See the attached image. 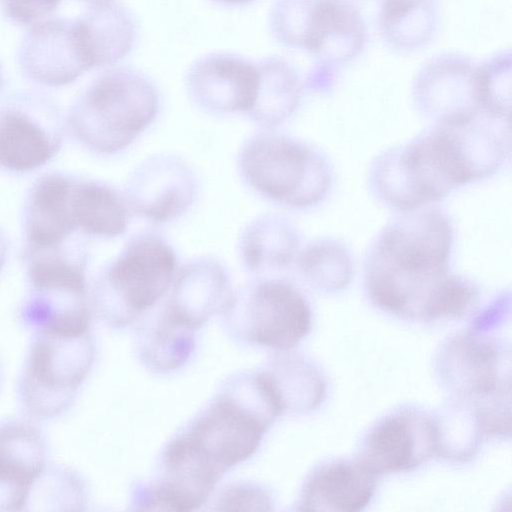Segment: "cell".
Returning <instances> with one entry per match:
<instances>
[{"mask_svg":"<svg viewBox=\"0 0 512 512\" xmlns=\"http://www.w3.org/2000/svg\"><path fill=\"white\" fill-rule=\"evenodd\" d=\"M24 257L29 289H87V255L80 243L25 247Z\"/></svg>","mask_w":512,"mask_h":512,"instance_id":"cell-28","label":"cell"},{"mask_svg":"<svg viewBox=\"0 0 512 512\" xmlns=\"http://www.w3.org/2000/svg\"><path fill=\"white\" fill-rule=\"evenodd\" d=\"M477 63L456 52L426 61L412 84L416 109L435 124L458 123L481 115L476 88Z\"/></svg>","mask_w":512,"mask_h":512,"instance_id":"cell-10","label":"cell"},{"mask_svg":"<svg viewBox=\"0 0 512 512\" xmlns=\"http://www.w3.org/2000/svg\"><path fill=\"white\" fill-rule=\"evenodd\" d=\"M196 191L190 167L179 157L147 158L129 176L125 199L139 216L155 223L181 217L190 208Z\"/></svg>","mask_w":512,"mask_h":512,"instance_id":"cell-15","label":"cell"},{"mask_svg":"<svg viewBox=\"0 0 512 512\" xmlns=\"http://www.w3.org/2000/svg\"><path fill=\"white\" fill-rule=\"evenodd\" d=\"M87 503L85 482L78 472L47 464L29 494L26 510H82Z\"/></svg>","mask_w":512,"mask_h":512,"instance_id":"cell-31","label":"cell"},{"mask_svg":"<svg viewBox=\"0 0 512 512\" xmlns=\"http://www.w3.org/2000/svg\"><path fill=\"white\" fill-rule=\"evenodd\" d=\"M263 373L274 388L283 412H310L324 398L325 382L321 373L301 357L281 358L270 371Z\"/></svg>","mask_w":512,"mask_h":512,"instance_id":"cell-29","label":"cell"},{"mask_svg":"<svg viewBox=\"0 0 512 512\" xmlns=\"http://www.w3.org/2000/svg\"><path fill=\"white\" fill-rule=\"evenodd\" d=\"M190 98L213 114L248 113L258 86L255 62L229 52H213L196 59L185 77Z\"/></svg>","mask_w":512,"mask_h":512,"instance_id":"cell-14","label":"cell"},{"mask_svg":"<svg viewBox=\"0 0 512 512\" xmlns=\"http://www.w3.org/2000/svg\"><path fill=\"white\" fill-rule=\"evenodd\" d=\"M3 87H4V76H3L2 67L0 65V93L3 89Z\"/></svg>","mask_w":512,"mask_h":512,"instance_id":"cell-39","label":"cell"},{"mask_svg":"<svg viewBox=\"0 0 512 512\" xmlns=\"http://www.w3.org/2000/svg\"><path fill=\"white\" fill-rule=\"evenodd\" d=\"M319 0H274L269 24L273 38L282 46L303 50L306 33Z\"/></svg>","mask_w":512,"mask_h":512,"instance_id":"cell-33","label":"cell"},{"mask_svg":"<svg viewBox=\"0 0 512 512\" xmlns=\"http://www.w3.org/2000/svg\"><path fill=\"white\" fill-rule=\"evenodd\" d=\"M155 84L125 66L105 68L79 94L67 115L74 138L88 150L112 155L128 147L155 119Z\"/></svg>","mask_w":512,"mask_h":512,"instance_id":"cell-2","label":"cell"},{"mask_svg":"<svg viewBox=\"0 0 512 512\" xmlns=\"http://www.w3.org/2000/svg\"><path fill=\"white\" fill-rule=\"evenodd\" d=\"M76 178L50 172L32 184L24 206L26 248H45L71 239L77 230L73 213Z\"/></svg>","mask_w":512,"mask_h":512,"instance_id":"cell-18","label":"cell"},{"mask_svg":"<svg viewBox=\"0 0 512 512\" xmlns=\"http://www.w3.org/2000/svg\"><path fill=\"white\" fill-rule=\"evenodd\" d=\"M48 464V444L31 420L0 422V511H24L36 479Z\"/></svg>","mask_w":512,"mask_h":512,"instance_id":"cell-16","label":"cell"},{"mask_svg":"<svg viewBox=\"0 0 512 512\" xmlns=\"http://www.w3.org/2000/svg\"><path fill=\"white\" fill-rule=\"evenodd\" d=\"M239 298L244 304L249 335L260 345L289 350L310 331V306L289 282L265 280L246 288Z\"/></svg>","mask_w":512,"mask_h":512,"instance_id":"cell-13","label":"cell"},{"mask_svg":"<svg viewBox=\"0 0 512 512\" xmlns=\"http://www.w3.org/2000/svg\"><path fill=\"white\" fill-rule=\"evenodd\" d=\"M190 329L163 314L152 339L146 346L149 361L162 369H171L186 361L192 349Z\"/></svg>","mask_w":512,"mask_h":512,"instance_id":"cell-34","label":"cell"},{"mask_svg":"<svg viewBox=\"0 0 512 512\" xmlns=\"http://www.w3.org/2000/svg\"><path fill=\"white\" fill-rule=\"evenodd\" d=\"M163 464L162 482L148 496L147 509H197L206 502L223 473L186 434L169 445Z\"/></svg>","mask_w":512,"mask_h":512,"instance_id":"cell-17","label":"cell"},{"mask_svg":"<svg viewBox=\"0 0 512 512\" xmlns=\"http://www.w3.org/2000/svg\"><path fill=\"white\" fill-rule=\"evenodd\" d=\"M75 19L92 69L112 67L132 50L136 22L125 7L113 0L91 3Z\"/></svg>","mask_w":512,"mask_h":512,"instance_id":"cell-21","label":"cell"},{"mask_svg":"<svg viewBox=\"0 0 512 512\" xmlns=\"http://www.w3.org/2000/svg\"><path fill=\"white\" fill-rule=\"evenodd\" d=\"M8 253V240L3 232V230L0 228V272L2 271L6 258Z\"/></svg>","mask_w":512,"mask_h":512,"instance_id":"cell-37","label":"cell"},{"mask_svg":"<svg viewBox=\"0 0 512 512\" xmlns=\"http://www.w3.org/2000/svg\"><path fill=\"white\" fill-rule=\"evenodd\" d=\"M367 32L363 16L351 0H319L310 20L303 50L314 59L307 88L327 89L335 72L363 51Z\"/></svg>","mask_w":512,"mask_h":512,"instance_id":"cell-11","label":"cell"},{"mask_svg":"<svg viewBox=\"0 0 512 512\" xmlns=\"http://www.w3.org/2000/svg\"><path fill=\"white\" fill-rule=\"evenodd\" d=\"M296 263L305 280L324 292L346 288L354 275L350 252L335 240L321 239L308 244L298 253Z\"/></svg>","mask_w":512,"mask_h":512,"instance_id":"cell-30","label":"cell"},{"mask_svg":"<svg viewBox=\"0 0 512 512\" xmlns=\"http://www.w3.org/2000/svg\"><path fill=\"white\" fill-rule=\"evenodd\" d=\"M214 3L223 6H241L253 2L254 0H211Z\"/></svg>","mask_w":512,"mask_h":512,"instance_id":"cell-38","label":"cell"},{"mask_svg":"<svg viewBox=\"0 0 512 512\" xmlns=\"http://www.w3.org/2000/svg\"><path fill=\"white\" fill-rule=\"evenodd\" d=\"M299 245L296 229L277 215L261 216L250 222L239 243L241 259L254 273L289 266L299 253Z\"/></svg>","mask_w":512,"mask_h":512,"instance_id":"cell-26","label":"cell"},{"mask_svg":"<svg viewBox=\"0 0 512 512\" xmlns=\"http://www.w3.org/2000/svg\"><path fill=\"white\" fill-rule=\"evenodd\" d=\"M63 139L60 109L48 95L20 91L0 105V169L26 173L49 162Z\"/></svg>","mask_w":512,"mask_h":512,"instance_id":"cell-7","label":"cell"},{"mask_svg":"<svg viewBox=\"0 0 512 512\" xmlns=\"http://www.w3.org/2000/svg\"><path fill=\"white\" fill-rule=\"evenodd\" d=\"M16 59L27 79L46 87L68 85L92 69L76 19L59 16L32 23Z\"/></svg>","mask_w":512,"mask_h":512,"instance_id":"cell-9","label":"cell"},{"mask_svg":"<svg viewBox=\"0 0 512 512\" xmlns=\"http://www.w3.org/2000/svg\"><path fill=\"white\" fill-rule=\"evenodd\" d=\"M176 256L160 236L131 237L96 278L91 305L110 324H123L151 307L175 278Z\"/></svg>","mask_w":512,"mask_h":512,"instance_id":"cell-5","label":"cell"},{"mask_svg":"<svg viewBox=\"0 0 512 512\" xmlns=\"http://www.w3.org/2000/svg\"><path fill=\"white\" fill-rule=\"evenodd\" d=\"M164 314L194 328L213 313L226 308L231 298L229 275L213 257L191 260L178 272Z\"/></svg>","mask_w":512,"mask_h":512,"instance_id":"cell-20","label":"cell"},{"mask_svg":"<svg viewBox=\"0 0 512 512\" xmlns=\"http://www.w3.org/2000/svg\"><path fill=\"white\" fill-rule=\"evenodd\" d=\"M61 0H0V13L16 25H31L52 12Z\"/></svg>","mask_w":512,"mask_h":512,"instance_id":"cell-35","label":"cell"},{"mask_svg":"<svg viewBox=\"0 0 512 512\" xmlns=\"http://www.w3.org/2000/svg\"><path fill=\"white\" fill-rule=\"evenodd\" d=\"M439 21L437 0H381L377 17L382 41L401 53L416 51L430 43Z\"/></svg>","mask_w":512,"mask_h":512,"instance_id":"cell-23","label":"cell"},{"mask_svg":"<svg viewBox=\"0 0 512 512\" xmlns=\"http://www.w3.org/2000/svg\"><path fill=\"white\" fill-rule=\"evenodd\" d=\"M18 382L21 407L30 419L52 420L74 402L95 359L91 335L35 331Z\"/></svg>","mask_w":512,"mask_h":512,"instance_id":"cell-4","label":"cell"},{"mask_svg":"<svg viewBox=\"0 0 512 512\" xmlns=\"http://www.w3.org/2000/svg\"><path fill=\"white\" fill-rule=\"evenodd\" d=\"M377 478L358 459H330L316 466L307 477L299 509L307 511L357 512L372 500Z\"/></svg>","mask_w":512,"mask_h":512,"instance_id":"cell-19","label":"cell"},{"mask_svg":"<svg viewBox=\"0 0 512 512\" xmlns=\"http://www.w3.org/2000/svg\"><path fill=\"white\" fill-rule=\"evenodd\" d=\"M434 368L451 396L477 404L510 397V349L477 331L448 337L435 354Z\"/></svg>","mask_w":512,"mask_h":512,"instance_id":"cell-6","label":"cell"},{"mask_svg":"<svg viewBox=\"0 0 512 512\" xmlns=\"http://www.w3.org/2000/svg\"><path fill=\"white\" fill-rule=\"evenodd\" d=\"M0 376H1V372H0Z\"/></svg>","mask_w":512,"mask_h":512,"instance_id":"cell-41","label":"cell"},{"mask_svg":"<svg viewBox=\"0 0 512 512\" xmlns=\"http://www.w3.org/2000/svg\"><path fill=\"white\" fill-rule=\"evenodd\" d=\"M91 303L87 290L29 289L19 308L23 326L35 331H89Z\"/></svg>","mask_w":512,"mask_h":512,"instance_id":"cell-22","label":"cell"},{"mask_svg":"<svg viewBox=\"0 0 512 512\" xmlns=\"http://www.w3.org/2000/svg\"><path fill=\"white\" fill-rule=\"evenodd\" d=\"M238 166L254 191L290 208L314 206L331 188L330 167L317 150L271 132L256 134L244 143Z\"/></svg>","mask_w":512,"mask_h":512,"instance_id":"cell-3","label":"cell"},{"mask_svg":"<svg viewBox=\"0 0 512 512\" xmlns=\"http://www.w3.org/2000/svg\"><path fill=\"white\" fill-rule=\"evenodd\" d=\"M511 52L503 50L477 64L476 88L483 115L509 120L511 106Z\"/></svg>","mask_w":512,"mask_h":512,"instance_id":"cell-32","label":"cell"},{"mask_svg":"<svg viewBox=\"0 0 512 512\" xmlns=\"http://www.w3.org/2000/svg\"><path fill=\"white\" fill-rule=\"evenodd\" d=\"M453 227L442 211L414 210L377 236L365 265L370 302L405 320L461 318L476 307L479 290L449 271Z\"/></svg>","mask_w":512,"mask_h":512,"instance_id":"cell-1","label":"cell"},{"mask_svg":"<svg viewBox=\"0 0 512 512\" xmlns=\"http://www.w3.org/2000/svg\"><path fill=\"white\" fill-rule=\"evenodd\" d=\"M258 86L248 116L264 128H273L297 109L303 91L301 77L286 59L269 56L256 63Z\"/></svg>","mask_w":512,"mask_h":512,"instance_id":"cell-25","label":"cell"},{"mask_svg":"<svg viewBox=\"0 0 512 512\" xmlns=\"http://www.w3.org/2000/svg\"><path fill=\"white\" fill-rule=\"evenodd\" d=\"M434 455L432 416L405 405L388 412L368 429L357 459L379 477L411 471Z\"/></svg>","mask_w":512,"mask_h":512,"instance_id":"cell-8","label":"cell"},{"mask_svg":"<svg viewBox=\"0 0 512 512\" xmlns=\"http://www.w3.org/2000/svg\"><path fill=\"white\" fill-rule=\"evenodd\" d=\"M269 424L261 414L228 391L185 434L224 473L255 452Z\"/></svg>","mask_w":512,"mask_h":512,"instance_id":"cell-12","label":"cell"},{"mask_svg":"<svg viewBox=\"0 0 512 512\" xmlns=\"http://www.w3.org/2000/svg\"><path fill=\"white\" fill-rule=\"evenodd\" d=\"M431 416L435 455L447 461H469L488 437L479 407L471 400L451 396Z\"/></svg>","mask_w":512,"mask_h":512,"instance_id":"cell-24","label":"cell"},{"mask_svg":"<svg viewBox=\"0 0 512 512\" xmlns=\"http://www.w3.org/2000/svg\"><path fill=\"white\" fill-rule=\"evenodd\" d=\"M73 213L77 230L97 237L119 236L129 223L126 199L111 186L94 180L76 178Z\"/></svg>","mask_w":512,"mask_h":512,"instance_id":"cell-27","label":"cell"},{"mask_svg":"<svg viewBox=\"0 0 512 512\" xmlns=\"http://www.w3.org/2000/svg\"><path fill=\"white\" fill-rule=\"evenodd\" d=\"M270 504L265 491L248 485L228 489L218 502L220 510H268Z\"/></svg>","mask_w":512,"mask_h":512,"instance_id":"cell-36","label":"cell"},{"mask_svg":"<svg viewBox=\"0 0 512 512\" xmlns=\"http://www.w3.org/2000/svg\"><path fill=\"white\" fill-rule=\"evenodd\" d=\"M82 1H85V2H88L89 4H91V3L105 1V0H82Z\"/></svg>","mask_w":512,"mask_h":512,"instance_id":"cell-40","label":"cell"}]
</instances>
